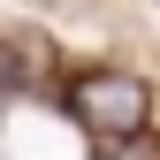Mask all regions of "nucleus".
<instances>
[{
	"label": "nucleus",
	"mask_w": 160,
	"mask_h": 160,
	"mask_svg": "<svg viewBox=\"0 0 160 160\" xmlns=\"http://www.w3.org/2000/svg\"><path fill=\"white\" fill-rule=\"evenodd\" d=\"M69 114L92 137H107V145H130L145 130V84L137 76H76L69 84Z\"/></svg>",
	"instance_id": "f257e3e1"
},
{
	"label": "nucleus",
	"mask_w": 160,
	"mask_h": 160,
	"mask_svg": "<svg viewBox=\"0 0 160 160\" xmlns=\"http://www.w3.org/2000/svg\"><path fill=\"white\" fill-rule=\"evenodd\" d=\"M8 84H15V53L0 46V99H8Z\"/></svg>",
	"instance_id": "f03ea898"
}]
</instances>
